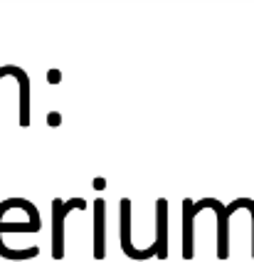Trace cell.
<instances>
[{"instance_id":"1","label":"cell","mask_w":254,"mask_h":262,"mask_svg":"<svg viewBox=\"0 0 254 262\" xmlns=\"http://www.w3.org/2000/svg\"><path fill=\"white\" fill-rule=\"evenodd\" d=\"M84 208H87V201L82 195H74L69 201H62V198L52 201V257L55 260L64 257V218L72 210H84Z\"/></svg>"},{"instance_id":"2","label":"cell","mask_w":254,"mask_h":262,"mask_svg":"<svg viewBox=\"0 0 254 262\" xmlns=\"http://www.w3.org/2000/svg\"><path fill=\"white\" fill-rule=\"evenodd\" d=\"M119 237H121V250L126 257L131 260H148V257H158V248L156 243L146 250H136L131 243V201L121 198L119 203Z\"/></svg>"},{"instance_id":"3","label":"cell","mask_w":254,"mask_h":262,"mask_svg":"<svg viewBox=\"0 0 254 262\" xmlns=\"http://www.w3.org/2000/svg\"><path fill=\"white\" fill-rule=\"evenodd\" d=\"M106 257V203L99 195L94 201V260Z\"/></svg>"},{"instance_id":"4","label":"cell","mask_w":254,"mask_h":262,"mask_svg":"<svg viewBox=\"0 0 254 262\" xmlns=\"http://www.w3.org/2000/svg\"><path fill=\"white\" fill-rule=\"evenodd\" d=\"M156 248H158V260L168 257V201L158 198L156 201Z\"/></svg>"},{"instance_id":"5","label":"cell","mask_w":254,"mask_h":262,"mask_svg":"<svg viewBox=\"0 0 254 262\" xmlns=\"http://www.w3.org/2000/svg\"><path fill=\"white\" fill-rule=\"evenodd\" d=\"M13 77L20 84V126H30V77L13 64Z\"/></svg>"},{"instance_id":"6","label":"cell","mask_w":254,"mask_h":262,"mask_svg":"<svg viewBox=\"0 0 254 262\" xmlns=\"http://www.w3.org/2000/svg\"><path fill=\"white\" fill-rule=\"evenodd\" d=\"M193 201L185 198L183 201V257L185 260H193V218L197 215L193 208Z\"/></svg>"},{"instance_id":"7","label":"cell","mask_w":254,"mask_h":262,"mask_svg":"<svg viewBox=\"0 0 254 262\" xmlns=\"http://www.w3.org/2000/svg\"><path fill=\"white\" fill-rule=\"evenodd\" d=\"M57 124H60V114L52 112V114H49V126H57Z\"/></svg>"},{"instance_id":"8","label":"cell","mask_w":254,"mask_h":262,"mask_svg":"<svg viewBox=\"0 0 254 262\" xmlns=\"http://www.w3.org/2000/svg\"><path fill=\"white\" fill-rule=\"evenodd\" d=\"M49 82H60V72H57V70L49 72Z\"/></svg>"},{"instance_id":"9","label":"cell","mask_w":254,"mask_h":262,"mask_svg":"<svg viewBox=\"0 0 254 262\" xmlns=\"http://www.w3.org/2000/svg\"><path fill=\"white\" fill-rule=\"evenodd\" d=\"M104 186H106L104 178H96V181H94V188H104Z\"/></svg>"}]
</instances>
